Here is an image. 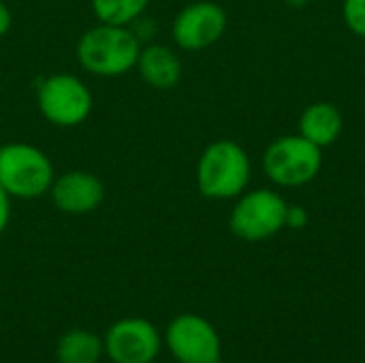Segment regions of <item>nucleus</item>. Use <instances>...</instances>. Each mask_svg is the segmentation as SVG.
Instances as JSON below:
<instances>
[{
    "mask_svg": "<svg viewBox=\"0 0 365 363\" xmlns=\"http://www.w3.org/2000/svg\"><path fill=\"white\" fill-rule=\"evenodd\" d=\"M77 62L96 77H120L137 68L141 43L130 26L101 24L77 41Z\"/></svg>",
    "mask_w": 365,
    "mask_h": 363,
    "instance_id": "obj_1",
    "label": "nucleus"
},
{
    "mask_svg": "<svg viewBox=\"0 0 365 363\" xmlns=\"http://www.w3.org/2000/svg\"><path fill=\"white\" fill-rule=\"evenodd\" d=\"M197 188L205 199H237L250 182V158L246 150L231 141H212L197 160Z\"/></svg>",
    "mask_w": 365,
    "mask_h": 363,
    "instance_id": "obj_2",
    "label": "nucleus"
},
{
    "mask_svg": "<svg viewBox=\"0 0 365 363\" xmlns=\"http://www.w3.org/2000/svg\"><path fill=\"white\" fill-rule=\"evenodd\" d=\"M53 178L51 158L41 148L26 141L0 145V186L11 199H38L49 195Z\"/></svg>",
    "mask_w": 365,
    "mask_h": 363,
    "instance_id": "obj_3",
    "label": "nucleus"
},
{
    "mask_svg": "<svg viewBox=\"0 0 365 363\" xmlns=\"http://www.w3.org/2000/svg\"><path fill=\"white\" fill-rule=\"evenodd\" d=\"M36 105L41 116L60 128L83 124L92 113V92L71 73H51L36 83Z\"/></svg>",
    "mask_w": 365,
    "mask_h": 363,
    "instance_id": "obj_4",
    "label": "nucleus"
},
{
    "mask_svg": "<svg viewBox=\"0 0 365 363\" xmlns=\"http://www.w3.org/2000/svg\"><path fill=\"white\" fill-rule=\"evenodd\" d=\"M323 165V150L302 135L272 141L263 154V171L276 186L297 188L310 184Z\"/></svg>",
    "mask_w": 365,
    "mask_h": 363,
    "instance_id": "obj_5",
    "label": "nucleus"
},
{
    "mask_svg": "<svg viewBox=\"0 0 365 363\" xmlns=\"http://www.w3.org/2000/svg\"><path fill=\"white\" fill-rule=\"evenodd\" d=\"M287 201L269 188L244 190L229 216V229L244 242H265L284 229Z\"/></svg>",
    "mask_w": 365,
    "mask_h": 363,
    "instance_id": "obj_6",
    "label": "nucleus"
},
{
    "mask_svg": "<svg viewBox=\"0 0 365 363\" xmlns=\"http://www.w3.org/2000/svg\"><path fill=\"white\" fill-rule=\"evenodd\" d=\"M163 344L178 363H220L222 342L216 327L195 312L171 319L163 334Z\"/></svg>",
    "mask_w": 365,
    "mask_h": 363,
    "instance_id": "obj_7",
    "label": "nucleus"
},
{
    "mask_svg": "<svg viewBox=\"0 0 365 363\" xmlns=\"http://www.w3.org/2000/svg\"><path fill=\"white\" fill-rule=\"evenodd\" d=\"M103 347L113 363H152L163 349V334L148 319L126 317L107 329Z\"/></svg>",
    "mask_w": 365,
    "mask_h": 363,
    "instance_id": "obj_8",
    "label": "nucleus"
},
{
    "mask_svg": "<svg viewBox=\"0 0 365 363\" xmlns=\"http://www.w3.org/2000/svg\"><path fill=\"white\" fill-rule=\"evenodd\" d=\"M227 30V11L212 0L186 4L173 19L171 34L180 49L201 51L222 39Z\"/></svg>",
    "mask_w": 365,
    "mask_h": 363,
    "instance_id": "obj_9",
    "label": "nucleus"
},
{
    "mask_svg": "<svg viewBox=\"0 0 365 363\" xmlns=\"http://www.w3.org/2000/svg\"><path fill=\"white\" fill-rule=\"evenodd\" d=\"M49 197L62 214L83 216L101 208L105 199V184L90 171L73 169L53 178Z\"/></svg>",
    "mask_w": 365,
    "mask_h": 363,
    "instance_id": "obj_10",
    "label": "nucleus"
},
{
    "mask_svg": "<svg viewBox=\"0 0 365 363\" xmlns=\"http://www.w3.org/2000/svg\"><path fill=\"white\" fill-rule=\"evenodd\" d=\"M137 71L150 88L171 90L182 79V60L167 45H148L141 47Z\"/></svg>",
    "mask_w": 365,
    "mask_h": 363,
    "instance_id": "obj_11",
    "label": "nucleus"
},
{
    "mask_svg": "<svg viewBox=\"0 0 365 363\" xmlns=\"http://www.w3.org/2000/svg\"><path fill=\"white\" fill-rule=\"evenodd\" d=\"M342 126H344V120H342L340 109L327 101L308 105L299 116V135L306 137L310 143L319 145L321 150L338 141Z\"/></svg>",
    "mask_w": 365,
    "mask_h": 363,
    "instance_id": "obj_12",
    "label": "nucleus"
},
{
    "mask_svg": "<svg viewBox=\"0 0 365 363\" xmlns=\"http://www.w3.org/2000/svg\"><path fill=\"white\" fill-rule=\"evenodd\" d=\"M105 353L101 336L90 329H71L62 334L56 347L58 363H98Z\"/></svg>",
    "mask_w": 365,
    "mask_h": 363,
    "instance_id": "obj_13",
    "label": "nucleus"
},
{
    "mask_svg": "<svg viewBox=\"0 0 365 363\" xmlns=\"http://www.w3.org/2000/svg\"><path fill=\"white\" fill-rule=\"evenodd\" d=\"M150 0H92V11L101 24L130 26L148 9Z\"/></svg>",
    "mask_w": 365,
    "mask_h": 363,
    "instance_id": "obj_14",
    "label": "nucleus"
},
{
    "mask_svg": "<svg viewBox=\"0 0 365 363\" xmlns=\"http://www.w3.org/2000/svg\"><path fill=\"white\" fill-rule=\"evenodd\" d=\"M342 19L355 36L365 39V0H342Z\"/></svg>",
    "mask_w": 365,
    "mask_h": 363,
    "instance_id": "obj_15",
    "label": "nucleus"
},
{
    "mask_svg": "<svg viewBox=\"0 0 365 363\" xmlns=\"http://www.w3.org/2000/svg\"><path fill=\"white\" fill-rule=\"evenodd\" d=\"M310 216H308V210L302 208V205H287V214H284V229H304L308 225Z\"/></svg>",
    "mask_w": 365,
    "mask_h": 363,
    "instance_id": "obj_16",
    "label": "nucleus"
},
{
    "mask_svg": "<svg viewBox=\"0 0 365 363\" xmlns=\"http://www.w3.org/2000/svg\"><path fill=\"white\" fill-rule=\"evenodd\" d=\"M11 220V197L6 195V190L0 186V235L4 233V229L9 227Z\"/></svg>",
    "mask_w": 365,
    "mask_h": 363,
    "instance_id": "obj_17",
    "label": "nucleus"
},
{
    "mask_svg": "<svg viewBox=\"0 0 365 363\" xmlns=\"http://www.w3.org/2000/svg\"><path fill=\"white\" fill-rule=\"evenodd\" d=\"M11 24H13V15H11V9L0 0V39L11 30Z\"/></svg>",
    "mask_w": 365,
    "mask_h": 363,
    "instance_id": "obj_18",
    "label": "nucleus"
},
{
    "mask_svg": "<svg viewBox=\"0 0 365 363\" xmlns=\"http://www.w3.org/2000/svg\"><path fill=\"white\" fill-rule=\"evenodd\" d=\"M287 6H291V9H304L310 0H282Z\"/></svg>",
    "mask_w": 365,
    "mask_h": 363,
    "instance_id": "obj_19",
    "label": "nucleus"
}]
</instances>
